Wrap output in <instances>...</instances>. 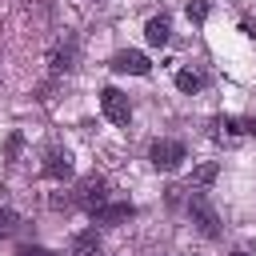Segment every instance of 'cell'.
Here are the masks:
<instances>
[{
	"instance_id": "obj_18",
	"label": "cell",
	"mask_w": 256,
	"mask_h": 256,
	"mask_svg": "<svg viewBox=\"0 0 256 256\" xmlns=\"http://www.w3.org/2000/svg\"><path fill=\"white\" fill-rule=\"evenodd\" d=\"M232 256H248V252H240V248H236V252H232Z\"/></svg>"
},
{
	"instance_id": "obj_14",
	"label": "cell",
	"mask_w": 256,
	"mask_h": 256,
	"mask_svg": "<svg viewBox=\"0 0 256 256\" xmlns=\"http://www.w3.org/2000/svg\"><path fill=\"white\" fill-rule=\"evenodd\" d=\"M16 256H60V252H52V248H44V244H20Z\"/></svg>"
},
{
	"instance_id": "obj_7",
	"label": "cell",
	"mask_w": 256,
	"mask_h": 256,
	"mask_svg": "<svg viewBox=\"0 0 256 256\" xmlns=\"http://www.w3.org/2000/svg\"><path fill=\"white\" fill-rule=\"evenodd\" d=\"M168 36H172V20H168V16H152V20L144 24V40H148L152 48L168 44Z\"/></svg>"
},
{
	"instance_id": "obj_17",
	"label": "cell",
	"mask_w": 256,
	"mask_h": 256,
	"mask_svg": "<svg viewBox=\"0 0 256 256\" xmlns=\"http://www.w3.org/2000/svg\"><path fill=\"white\" fill-rule=\"evenodd\" d=\"M244 132H248V136H256V120H244Z\"/></svg>"
},
{
	"instance_id": "obj_9",
	"label": "cell",
	"mask_w": 256,
	"mask_h": 256,
	"mask_svg": "<svg viewBox=\"0 0 256 256\" xmlns=\"http://www.w3.org/2000/svg\"><path fill=\"white\" fill-rule=\"evenodd\" d=\"M72 256H100V232L96 228H84L72 236Z\"/></svg>"
},
{
	"instance_id": "obj_12",
	"label": "cell",
	"mask_w": 256,
	"mask_h": 256,
	"mask_svg": "<svg viewBox=\"0 0 256 256\" xmlns=\"http://www.w3.org/2000/svg\"><path fill=\"white\" fill-rule=\"evenodd\" d=\"M176 88H180V92H200V88H204V76L192 72V68H184V72H176Z\"/></svg>"
},
{
	"instance_id": "obj_13",
	"label": "cell",
	"mask_w": 256,
	"mask_h": 256,
	"mask_svg": "<svg viewBox=\"0 0 256 256\" xmlns=\"http://www.w3.org/2000/svg\"><path fill=\"white\" fill-rule=\"evenodd\" d=\"M16 228H20V216H16V212H8V208H4V212H0V236H12V232H16Z\"/></svg>"
},
{
	"instance_id": "obj_10",
	"label": "cell",
	"mask_w": 256,
	"mask_h": 256,
	"mask_svg": "<svg viewBox=\"0 0 256 256\" xmlns=\"http://www.w3.org/2000/svg\"><path fill=\"white\" fill-rule=\"evenodd\" d=\"M48 68H52L56 76H60V72H72V68H76V48H72V44H56L52 56H48Z\"/></svg>"
},
{
	"instance_id": "obj_3",
	"label": "cell",
	"mask_w": 256,
	"mask_h": 256,
	"mask_svg": "<svg viewBox=\"0 0 256 256\" xmlns=\"http://www.w3.org/2000/svg\"><path fill=\"white\" fill-rule=\"evenodd\" d=\"M76 204H80L84 212L104 208V204H108V184H104V176H84V180L76 184Z\"/></svg>"
},
{
	"instance_id": "obj_8",
	"label": "cell",
	"mask_w": 256,
	"mask_h": 256,
	"mask_svg": "<svg viewBox=\"0 0 256 256\" xmlns=\"http://www.w3.org/2000/svg\"><path fill=\"white\" fill-rule=\"evenodd\" d=\"M92 216H96V224H124V220L136 216V208H132V204H104V208H96Z\"/></svg>"
},
{
	"instance_id": "obj_15",
	"label": "cell",
	"mask_w": 256,
	"mask_h": 256,
	"mask_svg": "<svg viewBox=\"0 0 256 256\" xmlns=\"http://www.w3.org/2000/svg\"><path fill=\"white\" fill-rule=\"evenodd\" d=\"M188 20H196V24H204V20H208V4H204V0H196V4H188Z\"/></svg>"
},
{
	"instance_id": "obj_6",
	"label": "cell",
	"mask_w": 256,
	"mask_h": 256,
	"mask_svg": "<svg viewBox=\"0 0 256 256\" xmlns=\"http://www.w3.org/2000/svg\"><path fill=\"white\" fill-rule=\"evenodd\" d=\"M48 180H68L72 176V156L64 152V148H52L48 156H44V168H40Z\"/></svg>"
},
{
	"instance_id": "obj_16",
	"label": "cell",
	"mask_w": 256,
	"mask_h": 256,
	"mask_svg": "<svg viewBox=\"0 0 256 256\" xmlns=\"http://www.w3.org/2000/svg\"><path fill=\"white\" fill-rule=\"evenodd\" d=\"M20 144H24V136H20V132H12V136H8V160H16V156H20Z\"/></svg>"
},
{
	"instance_id": "obj_4",
	"label": "cell",
	"mask_w": 256,
	"mask_h": 256,
	"mask_svg": "<svg viewBox=\"0 0 256 256\" xmlns=\"http://www.w3.org/2000/svg\"><path fill=\"white\" fill-rule=\"evenodd\" d=\"M148 160H152V168H160V172H176L180 160H184V144H180V140H156L152 152H148Z\"/></svg>"
},
{
	"instance_id": "obj_1",
	"label": "cell",
	"mask_w": 256,
	"mask_h": 256,
	"mask_svg": "<svg viewBox=\"0 0 256 256\" xmlns=\"http://www.w3.org/2000/svg\"><path fill=\"white\" fill-rule=\"evenodd\" d=\"M188 216H192V224H196L208 240H216V236H220V216H216L212 200L204 196V188H192V196H188Z\"/></svg>"
},
{
	"instance_id": "obj_5",
	"label": "cell",
	"mask_w": 256,
	"mask_h": 256,
	"mask_svg": "<svg viewBox=\"0 0 256 256\" xmlns=\"http://www.w3.org/2000/svg\"><path fill=\"white\" fill-rule=\"evenodd\" d=\"M112 72L148 76V72H152V60H148L144 52H136V48H124V52H116V56H112Z\"/></svg>"
},
{
	"instance_id": "obj_2",
	"label": "cell",
	"mask_w": 256,
	"mask_h": 256,
	"mask_svg": "<svg viewBox=\"0 0 256 256\" xmlns=\"http://www.w3.org/2000/svg\"><path fill=\"white\" fill-rule=\"evenodd\" d=\"M100 108H104V116H108L116 128H128V124H132V104H128V96H124L120 88H104V92H100Z\"/></svg>"
},
{
	"instance_id": "obj_11",
	"label": "cell",
	"mask_w": 256,
	"mask_h": 256,
	"mask_svg": "<svg viewBox=\"0 0 256 256\" xmlns=\"http://www.w3.org/2000/svg\"><path fill=\"white\" fill-rule=\"evenodd\" d=\"M216 176H220V164H216V160H204V164H196V168H192L188 184H192V188H208Z\"/></svg>"
}]
</instances>
